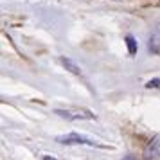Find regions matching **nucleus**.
<instances>
[{
    "label": "nucleus",
    "mask_w": 160,
    "mask_h": 160,
    "mask_svg": "<svg viewBox=\"0 0 160 160\" xmlns=\"http://www.w3.org/2000/svg\"><path fill=\"white\" fill-rule=\"evenodd\" d=\"M144 158L160 160V137H155L148 142V146L144 148Z\"/></svg>",
    "instance_id": "7ed1b4c3"
},
{
    "label": "nucleus",
    "mask_w": 160,
    "mask_h": 160,
    "mask_svg": "<svg viewBox=\"0 0 160 160\" xmlns=\"http://www.w3.org/2000/svg\"><path fill=\"white\" fill-rule=\"evenodd\" d=\"M126 43H128V49H130V54H135L137 52V42L133 36H126Z\"/></svg>",
    "instance_id": "423d86ee"
},
{
    "label": "nucleus",
    "mask_w": 160,
    "mask_h": 160,
    "mask_svg": "<svg viewBox=\"0 0 160 160\" xmlns=\"http://www.w3.org/2000/svg\"><path fill=\"white\" fill-rule=\"evenodd\" d=\"M146 87H148V88H158V87H160V79L148 81V83H146Z\"/></svg>",
    "instance_id": "0eeeda50"
},
{
    "label": "nucleus",
    "mask_w": 160,
    "mask_h": 160,
    "mask_svg": "<svg viewBox=\"0 0 160 160\" xmlns=\"http://www.w3.org/2000/svg\"><path fill=\"white\" fill-rule=\"evenodd\" d=\"M54 113L63 117L67 121H88V119H95V115L88 110H56Z\"/></svg>",
    "instance_id": "f03ea898"
},
{
    "label": "nucleus",
    "mask_w": 160,
    "mask_h": 160,
    "mask_svg": "<svg viewBox=\"0 0 160 160\" xmlns=\"http://www.w3.org/2000/svg\"><path fill=\"white\" fill-rule=\"evenodd\" d=\"M59 61H61V65L65 67L68 72L76 74V76H79V74H81V67H79V65H76L72 59H68V58H59Z\"/></svg>",
    "instance_id": "39448f33"
},
{
    "label": "nucleus",
    "mask_w": 160,
    "mask_h": 160,
    "mask_svg": "<svg viewBox=\"0 0 160 160\" xmlns=\"http://www.w3.org/2000/svg\"><path fill=\"white\" fill-rule=\"evenodd\" d=\"M148 49L151 52H160V22L155 25V29L149 34V42H148Z\"/></svg>",
    "instance_id": "20e7f679"
},
{
    "label": "nucleus",
    "mask_w": 160,
    "mask_h": 160,
    "mask_svg": "<svg viewBox=\"0 0 160 160\" xmlns=\"http://www.w3.org/2000/svg\"><path fill=\"white\" fill-rule=\"evenodd\" d=\"M56 142L63 146H92V148H106L104 144H101L99 140L87 137V135H79V133H67V135H58Z\"/></svg>",
    "instance_id": "f257e3e1"
},
{
    "label": "nucleus",
    "mask_w": 160,
    "mask_h": 160,
    "mask_svg": "<svg viewBox=\"0 0 160 160\" xmlns=\"http://www.w3.org/2000/svg\"><path fill=\"white\" fill-rule=\"evenodd\" d=\"M42 160H56V158H52V157H49V155H43V157H42Z\"/></svg>",
    "instance_id": "6e6552de"
},
{
    "label": "nucleus",
    "mask_w": 160,
    "mask_h": 160,
    "mask_svg": "<svg viewBox=\"0 0 160 160\" xmlns=\"http://www.w3.org/2000/svg\"><path fill=\"white\" fill-rule=\"evenodd\" d=\"M124 160H135V158H133L131 155H128V157H126V158H124Z\"/></svg>",
    "instance_id": "1a4fd4ad"
}]
</instances>
